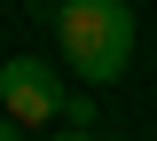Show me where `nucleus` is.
<instances>
[{
  "label": "nucleus",
  "instance_id": "obj_3",
  "mask_svg": "<svg viewBox=\"0 0 157 141\" xmlns=\"http://www.w3.org/2000/svg\"><path fill=\"white\" fill-rule=\"evenodd\" d=\"M0 141H24V125H16V118H8V110H0Z\"/></svg>",
  "mask_w": 157,
  "mask_h": 141
},
{
  "label": "nucleus",
  "instance_id": "obj_4",
  "mask_svg": "<svg viewBox=\"0 0 157 141\" xmlns=\"http://www.w3.org/2000/svg\"><path fill=\"white\" fill-rule=\"evenodd\" d=\"M55 141H94V133H86V125H71V133H55Z\"/></svg>",
  "mask_w": 157,
  "mask_h": 141
},
{
  "label": "nucleus",
  "instance_id": "obj_1",
  "mask_svg": "<svg viewBox=\"0 0 157 141\" xmlns=\"http://www.w3.org/2000/svg\"><path fill=\"white\" fill-rule=\"evenodd\" d=\"M55 55L86 86L126 79V63H134V8L126 0H55Z\"/></svg>",
  "mask_w": 157,
  "mask_h": 141
},
{
  "label": "nucleus",
  "instance_id": "obj_2",
  "mask_svg": "<svg viewBox=\"0 0 157 141\" xmlns=\"http://www.w3.org/2000/svg\"><path fill=\"white\" fill-rule=\"evenodd\" d=\"M0 110H8L16 125H47V118H63V79H55V63L8 55V63H0Z\"/></svg>",
  "mask_w": 157,
  "mask_h": 141
}]
</instances>
